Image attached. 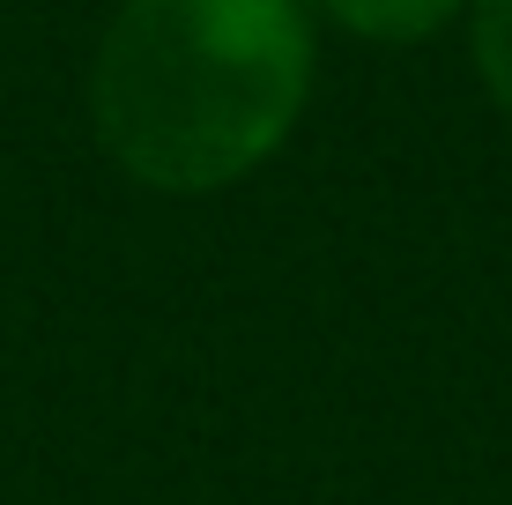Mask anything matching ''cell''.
Returning <instances> with one entry per match:
<instances>
[{
    "label": "cell",
    "mask_w": 512,
    "mask_h": 505,
    "mask_svg": "<svg viewBox=\"0 0 512 505\" xmlns=\"http://www.w3.org/2000/svg\"><path fill=\"white\" fill-rule=\"evenodd\" d=\"M305 90V0H127L90 67V119L127 179L216 194L290 142Z\"/></svg>",
    "instance_id": "1"
},
{
    "label": "cell",
    "mask_w": 512,
    "mask_h": 505,
    "mask_svg": "<svg viewBox=\"0 0 512 505\" xmlns=\"http://www.w3.org/2000/svg\"><path fill=\"white\" fill-rule=\"evenodd\" d=\"M468 38H475V67H483L490 97L512 112V0H468Z\"/></svg>",
    "instance_id": "3"
},
{
    "label": "cell",
    "mask_w": 512,
    "mask_h": 505,
    "mask_svg": "<svg viewBox=\"0 0 512 505\" xmlns=\"http://www.w3.org/2000/svg\"><path fill=\"white\" fill-rule=\"evenodd\" d=\"M461 8L468 0H320L327 23H342L349 38H372V45H423Z\"/></svg>",
    "instance_id": "2"
}]
</instances>
